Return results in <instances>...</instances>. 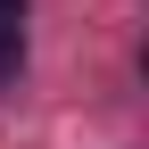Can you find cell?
<instances>
[{
	"label": "cell",
	"mask_w": 149,
	"mask_h": 149,
	"mask_svg": "<svg viewBox=\"0 0 149 149\" xmlns=\"http://www.w3.org/2000/svg\"><path fill=\"white\" fill-rule=\"evenodd\" d=\"M17 66H25V33H17V25H8V17H0V83H8V74H17Z\"/></svg>",
	"instance_id": "1"
},
{
	"label": "cell",
	"mask_w": 149,
	"mask_h": 149,
	"mask_svg": "<svg viewBox=\"0 0 149 149\" xmlns=\"http://www.w3.org/2000/svg\"><path fill=\"white\" fill-rule=\"evenodd\" d=\"M17 8H25V0H0V17H17Z\"/></svg>",
	"instance_id": "2"
}]
</instances>
